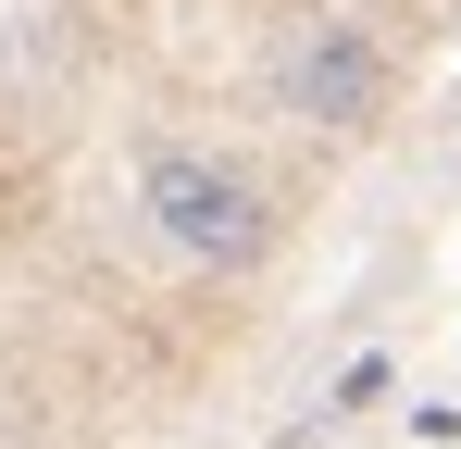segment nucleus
Listing matches in <instances>:
<instances>
[{"label": "nucleus", "instance_id": "f257e3e1", "mask_svg": "<svg viewBox=\"0 0 461 449\" xmlns=\"http://www.w3.org/2000/svg\"><path fill=\"white\" fill-rule=\"evenodd\" d=\"M138 213H150V237L175 262H212V275H249L275 250V200H262V175H237L225 150H162L138 175Z\"/></svg>", "mask_w": 461, "mask_h": 449}, {"label": "nucleus", "instance_id": "f03ea898", "mask_svg": "<svg viewBox=\"0 0 461 449\" xmlns=\"http://www.w3.org/2000/svg\"><path fill=\"white\" fill-rule=\"evenodd\" d=\"M287 100H300L312 125H337V138H362L386 113V50L362 38V25H312L300 63H287Z\"/></svg>", "mask_w": 461, "mask_h": 449}]
</instances>
